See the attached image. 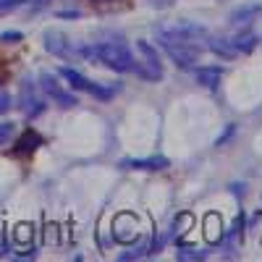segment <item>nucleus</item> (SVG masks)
<instances>
[{"instance_id": "nucleus-1", "label": "nucleus", "mask_w": 262, "mask_h": 262, "mask_svg": "<svg viewBox=\"0 0 262 262\" xmlns=\"http://www.w3.org/2000/svg\"><path fill=\"white\" fill-rule=\"evenodd\" d=\"M76 55L92 60V63H102L105 69L118 71V74H131L137 63L134 53L123 42H90V45L76 48Z\"/></svg>"}, {"instance_id": "nucleus-2", "label": "nucleus", "mask_w": 262, "mask_h": 262, "mask_svg": "<svg viewBox=\"0 0 262 262\" xmlns=\"http://www.w3.org/2000/svg\"><path fill=\"white\" fill-rule=\"evenodd\" d=\"M210 32L202 24H194V21H179L173 27H165L158 32V42L168 39V42H181V45H191V48H202L205 50V42H207Z\"/></svg>"}, {"instance_id": "nucleus-3", "label": "nucleus", "mask_w": 262, "mask_h": 262, "mask_svg": "<svg viewBox=\"0 0 262 262\" xmlns=\"http://www.w3.org/2000/svg\"><path fill=\"white\" fill-rule=\"evenodd\" d=\"M137 53L142 55V60L137 58L134 63V71L139 79H147V81H160L163 79V63H160V55H158V48H152L147 39H139L137 42Z\"/></svg>"}, {"instance_id": "nucleus-4", "label": "nucleus", "mask_w": 262, "mask_h": 262, "mask_svg": "<svg viewBox=\"0 0 262 262\" xmlns=\"http://www.w3.org/2000/svg\"><path fill=\"white\" fill-rule=\"evenodd\" d=\"M58 76H63L66 81H69L71 90H79V92H86V95H92L97 100H111L116 95L113 86H105V84H97L92 79H86L84 74H79L76 69H69V66H63V69H58Z\"/></svg>"}, {"instance_id": "nucleus-5", "label": "nucleus", "mask_w": 262, "mask_h": 262, "mask_svg": "<svg viewBox=\"0 0 262 262\" xmlns=\"http://www.w3.org/2000/svg\"><path fill=\"white\" fill-rule=\"evenodd\" d=\"M39 90L45 92V95H48L58 107H66V111H69V107H76V105H79L76 95L66 90V86L58 81V76H55V74H50V71H42V74H39Z\"/></svg>"}, {"instance_id": "nucleus-6", "label": "nucleus", "mask_w": 262, "mask_h": 262, "mask_svg": "<svg viewBox=\"0 0 262 262\" xmlns=\"http://www.w3.org/2000/svg\"><path fill=\"white\" fill-rule=\"evenodd\" d=\"M158 45L168 53V58L179 66V69H184V71H189V69H194V63L200 60V55H202V48H191V45H181V42H168V39H160Z\"/></svg>"}, {"instance_id": "nucleus-7", "label": "nucleus", "mask_w": 262, "mask_h": 262, "mask_svg": "<svg viewBox=\"0 0 262 262\" xmlns=\"http://www.w3.org/2000/svg\"><path fill=\"white\" fill-rule=\"evenodd\" d=\"M18 107L27 118H37L45 113V97L39 95V90L34 86V81H24L18 92Z\"/></svg>"}, {"instance_id": "nucleus-8", "label": "nucleus", "mask_w": 262, "mask_h": 262, "mask_svg": "<svg viewBox=\"0 0 262 262\" xmlns=\"http://www.w3.org/2000/svg\"><path fill=\"white\" fill-rule=\"evenodd\" d=\"M45 48H48V53H53V55H58V58H66V60H71V58L76 55L74 42H69V37H66V34L53 32V29L45 32Z\"/></svg>"}, {"instance_id": "nucleus-9", "label": "nucleus", "mask_w": 262, "mask_h": 262, "mask_svg": "<svg viewBox=\"0 0 262 262\" xmlns=\"http://www.w3.org/2000/svg\"><path fill=\"white\" fill-rule=\"evenodd\" d=\"M137 236H139V231H137V217L128 215V212H126V215H118L116 223H113V238H116V242L131 244Z\"/></svg>"}, {"instance_id": "nucleus-10", "label": "nucleus", "mask_w": 262, "mask_h": 262, "mask_svg": "<svg viewBox=\"0 0 262 262\" xmlns=\"http://www.w3.org/2000/svg\"><path fill=\"white\" fill-rule=\"evenodd\" d=\"M228 42H231V48H233V53H236V58H238V55H247V53H252V50L257 48L259 37H257L249 27H242L236 34H228Z\"/></svg>"}, {"instance_id": "nucleus-11", "label": "nucleus", "mask_w": 262, "mask_h": 262, "mask_svg": "<svg viewBox=\"0 0 262 262\" xmlns=\"http://www.w3.org/2000/svg\"><path fill=\"white\" fill-rule=\"evenodd\" d=\"M170 165L168 158L163 155H152V158H126L121 160V168L126 170H165Z\"/></svg>"}, {"instance_id": "nucleus-12", "label": "nucleus", "mask_w": 262, "mask_h": 262, "mask_svg": "<svg viewBox=\"0 0 262 262\" xmlns=\"http://www.w3.org/2000/svg\"><path fill=\"white\" fill-rule=\"evenodd\" d=\"M259 16H262V6H259V3H247V6H242V8H236V11L228 16V21H231L236 29H242V27H252Z\"/></svg>"}, {"instance_id": "nucleus-13", "label": "nucleus", "mask_w": 262, "mask_h": 262, "mask_svg": "<svg viewBox=\"0 0 262 262\" xmlns=\"http://www.w3.org/2000/svg\"><path fill=\"white\" fill-rule=\"evenodd\" d=\"M196 81L207 90H217L221 86V79H223V66H200V69L194 71Z\"/></svg>"}, {"instance_id": "nucleus-14", "label": "nucleus", "mask_w": 262, "mask_h": 262, "mask_svg": "<svg viewBox=\"0 0 262 262\" xmlns=\"http://www.w3.org/2000/svg\"><path fill=\"white\" fill-rule=\"evenodd\" d=\"M42 144V137L37 134V131H32V128H27L24 134L18 137V142L13 144V155H18V158H24V155H32V152L37 149Z\"/></svg>"}, {"instance_id": "nucleus-15", "label": "nucleus", "mask_w": 262, "mask_h": 262, "mask_svg": "<svg viewBox=\"0 0 262 262\" xmlns=\"http://www.w3.org/2000/svg\"><path fill=\"white\" fill-rule=\"evenodd\" d=\"M176 257L179 259H205V252L194 249V247H179L176 249Z\"/></svg>"}, {"instance_id": "nucleus-16", "label": "nucleus", "mask_w": 262, "mask_h": 262, "mask_svg": "<svg viewBox=\"0 0 262 262\" xmlns=\"http://www.w3.org/2000/svg\"><path fill=\"white\" fill-rule=\"evenodd\" d=\"M13 131H16V126H13V123H8V121H3V123H0V147H3L6 142H11Z\"/></svg>"}, {"instance_id": "nucleus-17", "label": "nucleus", "mask_w": 262, "mask_h": 262, "mask_svg": "<svg viewBox=\"0 0 262 262\" xmlns=\"http://www.w3.org/2000/svg\"><path fill=\"white\" fill-rule=\"evenodd\" d=\"M18 6H24V0H0V16H6V13L16 11Z\"/></svg>"}, {"instance_id": "nucleus-18", "label": "nucleus", "mask_w": 262, "mask_h": 262, "mask_svg": "<svg viewBox=\"0 0 262 262\" xmlns=\"http://www.w3.org/2000/svg\"><path fill=\"white\" fill-rule=\"evenodd\" d=\"M13 107V100H11V95L6 92V90H0V113H8Z\"/></svg>"}, {"instance_id": "nucleus-19", "label": "nucleus", "mask_w": 262, "mask_h": 262, "mask_svg": "<svg viewBox=\"0 0 262 262\" xmlns=\"http://www.w3.org/2000/svg\"><path fill=\"white\" fill-rule=\"evenodd\" d=\"M0 39H3V42H8V45H11V42H21V39H24V34H21V32H3V34H0Z\"/></svg>"}, {"instance_id": "nucleus-20", "label": "nucleus", "mask_w": 262, "mask_h": 262, "mask_svg": "<svg viewBox=\"0 0 262 262\" xmlns=\"http://www.w3.org/2000/svg\"><path fill=\"white\" fill-rule=\"evenodd\" d=\"M233 131H236V128H233V126H226V134H223V137H217V147H223V144H226V142H228V137H231V134H233Z\"/></svg>"}, {"instance_id": "nucleus-21", "label": "nucleus", "mask_w": 262, "mask_h": 262, "mask_svg": "<svg viewBox=\"0 0 262 262\" xmlns=\"http://www.w3.org/2000/svg\"><path fill=\"white\" fill-rule=\"evenodd\" d=\"M3 228H6V226L0 223V254L6 252V231H3Z\"/></svg>"}, {"instance_id": "nucleus-22", "label": "nucleus", "mask_w": 262, "mask_h": 262, "mask_svg": "<svg viewBox=\"0 0 262 262\" xmlns=\"http://www.w3.org/2000/svg\"><path fill=\"white\" fill-rule=\"evenodd\" d=\"M50 3V0H34V3H32V11H39V8H45Z\"/></svg>"}, {"instance_id": "nucleus-23", "label": "nucleus", "mask_w": 262, "mask_h": 262, "mask_svg": "<svg viewBox=\"0 0 262 262\" xmlns=\"http://www.w3.org/2000/svg\"><path fill=\"white\" fill-rule=\"evenodd\" d=\"M155 3H168V0H155Z\"/></svg>"}]
</instances>
